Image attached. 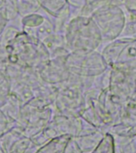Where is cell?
I'll list each match as a JSON object with an SVG mask.
<instances>
[{"label":"cell","mask_w":136,"mask_h":153,"mask_svg":"<svg viewBox=\"0 0 136 153\" xmlns=\"http://www.w3.org/2000/svg\"><path fill=\"white\" fill-rule=\"evenodd\" d=\"M8 62L38 70L50 59V55L41 41L21 30L7 45Z\"/></svg>","instance_id":"1"},{"label":"cell","mask_w":136,"mask_h":153,"mask_svg":"<svg viewBox=\"0 0 136 153\" xmlns=\"http://www.w3.org/2000/svg\"><path fill=\"white\" fill-rule=\"evenodd\" d=\"M0 142L6 153H32L38 148L32 139L15 128L0 138Z\"/></svg>","instance_id":"2"},{"label":"cell","mask_w":136,"mask_h":153,"mask_svg":"<svg viewBox=\"0 0 136 153\" xmlns=\"http://www.w3.org/2000/svg\"><path fill=\"white\" fill-rule=\"evenodd\" d=\"M71 138L70 135H64L52 139L40 146L34 153H64Z\"/></svg>","instance_id":"3"},{"label":"cell","mask_w":136,"mask_h":153,"mask_svg":"<svg viewBox=\"0 0 136 153\" xmlns=\"http://www.w3.org/2000/svg\"><path fill=\"white\" fill-rule=\"evenodd\" d=\"M21 107L22 103L19 100V98L15 94L10 93L4 104L0 107V109L17 121L20 116Z\"/></svg>","instance_id":"4"},{"label":"cell","mask_w":136,"mask_h":153,"mask_svg":"<svg viewBox=\"0 0 136 153\" xmlns=\"http://www.w3.org/2000/svg\"><path fill=\"white\" fill-rule=\"evenodd\" d=\"M11 91V82L3 69H0V107L5 103Z\"/></svg>","instance_id":"5"},{"label":"cell","mask_w":136,"mask_h":153,"mask_svg":"<svg viewBox=\"0 0 136 153\" xmlns=\"http://www.w3.org/2000/svg\"><path fill=\"white\" fill-rule=\"evenodd\" d=\"M17 121L0 109V138L16 127Z\"/></svg>","instance_id":"6"},{"label":"cell","mask_w":136,"mask_h":153,"mask_svg":"<svg viewBox=\"0 0 136 153\" xmlns=\"http://www.w3.org/2000/svg\"><path fill=\"white\" fill-rule=\"evenodd\" d=\"M92 153H115L114 140L111 135H106Z\"/></svg>","instance_id":"7"},{"label":"cell","mask_w":136,"mask_h":153,"mask_svg":"<svg viewBox=\"0 0 136 153\" xmlns=\"http://www.w3.org/2000/svg\"><path fill=\"white\" fill-rule=\"evenodd\" d=\"M121 153H136V136L129 139L120 144Z\"/></svg>","instance_id":"8"},{"label":"cell","mask_w":136,"mask_h":153,"mask_svg":"<svg viewBox=\"0 0 136 153\" xmlns=\"http://www.w3.org/2000/svg\"><path fill=\"white\" fill-rule=\"evenodd\" d=\"M64 153H82V151L79 148L78 144L76 143L75 140L71 138L67 144Z\"/></svg>","instance_id":"9"},{"label":"cell","mask_w":136,"mask_h":153,"mask_svg":"<svg viewBox=\"0 0 136 153\" xmlns=\"http://www.w3.org/2000/svg\"><path fill=\"white\" fill-rule=\"evenodd\" d=\"M0 153H6V152H5L4 148H3V147H2L1 142H0Z\"/></svg>","instance_id":"10"}]
</instances>
